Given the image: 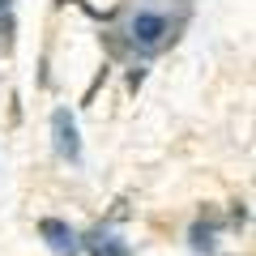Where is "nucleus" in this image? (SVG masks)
<instances>
[{
	"label": "nucleus",
	"instance_id": "1",
	"mask_svg": "<svg viewBox=\"0 0 256 256\" xmlns=\"http://www.w3.org/2000/svg\"><path fill=\"white\" fill-rule=\"evenodd\" d=\"M52 128H56V150H60L68 162H77L82 158V141H77V124L68 111H56L52 116Z\"/></svg>",
	"mask_w": 256,
	"mask_h": 256
},
{
	"label": "nucleus",
	"instance_id": "2",
	"mask_svg": "<svg viewBox=\"0 0 256 256\" xmlns=\"http://www.w3.org/2000/svg\"><path fill=\"white\" fill-rule=\"evenodd\" d=\"M38 235L47 239V248H52V252H64V256L77 252L73 226H68V222H60V218H43V222H38Z\"/></svg>",
	"mask_w": 256,
	"mask_h": 256
},
{
	"label": "nucleus",
	"instance_id": "3",
	"mask_svg": "<svg viewBox=\"0 0 256 256\" xmlns=\"http://www.w3.org/2000/svg\"><path fill=\"white\" fill-rule=\"evenodd\" d=\"M166 34V18L162 13H137L132 18V38H137L141 47H158Z\"/></svg>",
	"mask_w": 256,
	"mask_h": 256
},
{
	"label": "nucleus",
	"instance_id": "4",
	"mask_svg": "<svg viewBox=\"0 0 256 256\" xmlns=\"http://www.w3.org/2000/svg\"><path fill=\"white\" fill-rule=\"evenodd\" d=\"M90 252L94 256H128L124 239H102V235H90Z\"/></svg>",
	"mask_w": 256,
	"mask_h": 256
},
{
	"label": "nucleus",
	"instance_id": "5",
	"mask_svg": "<svg viewBox=\"0 0 256 256\" xmlns=\"http://www.w3.org/2000/svg\"><path fill=\"white\" fill-rule=\"evenodd\" d=\"M192 252H201V256L214 252V226H205V222L192 226Z\"/></svg>",
	"mask_w": 256,
	"mask_h": 256
},
{
	"label": "nucleus",
	"instance_id": "6",
	"mask_svg": "<svg viewBox=\"0 0 256 256\" xmlns=\"http://www.w3.org/2000/svg\"><path fill=\"white\" fill-rule=\"evenodd\" d=\"M244 222H248V205L235 201V210H230V226H244Z\"/></svg>",
	"mask_w": 256,
	"mask_h": 256
},
{
	"label": "nucleus",
	"instance_id": "7",
	"mask_svg": "<svg viewBox=\"0 0 256 256\" xmlns=\"http://www.w3.org/2000/svg\"><path fill=\"white\" fill-rule=\"evenodd\" d=\"M4 9H9V0H0V13H4Z\"/></svg>",
	"mask_w": 256,
	"mask_h": 256
}]
</instances>
